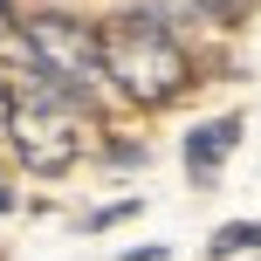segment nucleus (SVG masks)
Returning a JSON list of instances; mask_svg holds the SVG:
<instances>
[{
	"mask_svg": "<svg viewBox=\"0 0 261 261\" xmlns=\"http://www.w3.org/2000/svg\"><path fill=\"white\" fill-rule=\"evenodd\" d=\"M103 76L117 83L130 103H172L193 83V62L158 28V14H117L103 28Z\"/></svg>",
	"mask_w": 261,
	"mask_h": 261,
	"instance_id": "f257e3e1",
	"label": "nucleus"
},
{
	"mask_svg": "<svg viewBox=\"0 0 261 261\" xmlns=\"http://www.w3.org/2000/svg\"><path fill=\"white\" fill-rule=\"evenodd\" d=\"M83 103H90V96H76V90H62V83L35 76L21 96H14V130H7L14 158H21L28 172H41V179L69 172L83 158Z\"/></svg>",
	"mask_w": 261,
	"mask_h": 261,
	"instance_id": "f03ea898",
	"label": "nucleus"
},
{
	"mask_svg": "<svg viewBox=\"0 0 261 261\" xmlns=\"http://www.w3.org/2000/svg\"><path fill=\"white\" fill-rule=\"evenodd\" d=\"M21 41L28 55H35V69L48 83H62V90L90 96L96 83H103V35H96L90 21H69V14H28L21 21Z\"/></svg>",
	"mask_w": 261,
	"mask_h": 261,
	"instance_id": "7ed1b4c3",
	"label": "nucleus"
},
{
	"mask_svg": "<svg viewBox=\"0 0 261 261\" xmlns=\"http://www.w3.org/2000/svg\"><path fill=\"white\" fill-rule=\"evenodd\" d=\"M241 144V117H213V124H199L193 138H186V172L193 179H213V172L227 165V151Z\"/></svg>",
	"mask_w": 261,
	"mask_h": 261,
	"instance_id": "20e7f679",
	"label": "nucleus"
},
{
	"mask_svg": "<svg viewBox=\"0 0 261 261\" xmlns=\"http://www.w3.org/2000/svg\"><path fill=\"white\" fill-rule=\"evenodd\" d=\"M206 248L220 254V261H227V254H248V248H261V220H227L220 234L206 241Z\"/></svg>",
	"mask_w": 261,
	"mask_h": 261,
	"instance_id": "39448f33",
	"label": "nucleus"
},
{
	"mask_svg": "<svg viewBox=\"0 0 261 261\" xmlns=\"http://www.w3.org/2000/svg\"><path fill=\"white\" fill-rule=\"evenodd\" d=\"M199 14H206V21H220V28H234V21H248V7L254 0H193Z\"/></svg>",
	"mask_w": 261,
	"mask_h": 261,
	"instance_id": "423d86ee",
	"label": "nucleus"
},
{
	"mask_svg": "<svg viewBox=\"0 0 261 261\" xmlns=\"http://www.w3.org/2000/svg\"><path fill=\"white\" fill-rule=\"evenodd\" d=\"M7 130H14V83L0 76V138H7Z\"/></svg>",
	"mask_w": 261,
	"mask_h": 261,
	"instance_id": "0eeeda50",
	"label": "nucleus"
},
{
	"mask_svg": "<svg viewBox=\"0 0 261 261\" xmlns=\"http://www.w3.org/2000/svg\"><path fill=\"white\" fill-rule=\"evenodd\" d=\"M124 261H165V248H138V254H124Z\"/></svg>",
	"mask_w": 261,
	"mask_h": 261,
	"instance_id": "6e6552de",
	"label": "nucleus"
},
{
	"mask_svg": "<svg viewBox=\"0 0 261 261\" xmlns=\"http://www.w3.org/2000/svg\"><path fill=\"white\" fill-rule=\"evenodd\" d=\"M7 21H14V14H7V0H0V35H7Z\"/></svg>",
	"mask_w": 261,
	"mask_h": 261,
	"instance_id": "1a4fd4ad",
	"label": "nucleus"
}]
</instances>
